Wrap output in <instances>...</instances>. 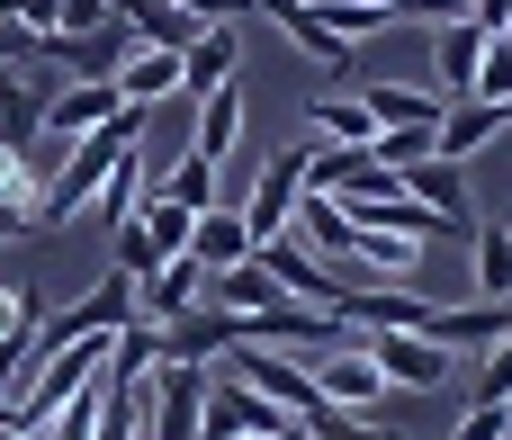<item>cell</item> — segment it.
Wrapping results in <instances>:
<instances>
[{
  "mask_svg": "<svg viewBox=\"0 0 512 440\" xmlns=\"http://www.w3.org/2000/svg\"><path fill=\"white\" fill-rule=\"evenodd\" d=\"M144 126H153V108H117L99 135H81V144H63V162H54V180L36 189V225H72V216H90V198H99V180L117 171V153L126 144H144Z\"/></svg>",
  "mask_w": 512,
  "mask_h": 440,
  "instance_id": "obj_1",
  "label": "cell"
},
{
  "mask_svg": "<svg viewBox=\"0 0 512 440\" xmlns=\"http://www.w3.org/2000/svg\"><path fill=\"white\" fill-rule=\"evenodd\" d=\"M297 198H306V144H288V153H270V162H252V189H243V225H252V252L288 234V216H297Z\"/></svg>",
  "mask_w": 512,
  "mask_h": 440,
  "instance_id": "obj_2",
  "label": "cell"
},
{
  "mask_svg": "<svg viewBox=\"0 0 512 440\" xmlns=\"http://www.w3.org/2000/svg\"><path fill=\"white\" fill-rule=\"evenodd\" d=\"M306 378H315V405H342V414H378V405H387V378H378V360H369L360 333L333 342V351H315Z\"/></svg>",
  "mask_w": 512,
  "mask_h": 440,
  "instance_id": "obj_3",
  "label": "cell"
},
{
  "mask_svg": "<svg viewBox=\"0 0 512 440\" xmlns=\"http://www.w3.org/2000/svg\"><path fill=\"white\" fill-rule=\"evenodd\" d=\"M360 342H369V360H378L387 387H414V396L450 387V360H459V351H441L432 333H360Z\"/></svg>",
  "mask_w": 512,
  "mask_h": 440,
  "instance_id": "obj_4",
  "label": "cell"
},
{
  "mask_svg": "<svg viewBox=\"0 0 512 440\" xmlns=\"http://www.w3.org/2000/svg\"><path fill=\"white\" fill-rule=\"evenodd\" d=\"M225 360H234V378H243L252 396H270L279 414H297V423L315 414V378H306V351H252V342H243V351H225Z\"/></svg>",
  "mask_w": 512,
  "mask_h": 440,
  "instance_id": "obj_5",
  "label": "cell"
},
{
  "mask_svg": "<svg viewBox=\"0 0 512 440\" xmlns=\"http://www.w3.org/2000/svg\"><path fill=\"white\" fill-rule=\"evenodd\" d=\"M225 351H243V315H225V306H189V315L153 324V360H225Z\"/></svg>",
  "mask_w": 512,
  "mask_h": 440,
  "instance_id": "obj_6",
  "label": "cell"
},
{
  "mask_svg": "<svg viewBox=\"0 0 512 440\" xmlns=\"http://www.w3.org/2000/svg\"><path fill=\"white\" fill-rule=\"evenodd\" d=\"M117 108H126V99H117V72H108V81H63V90L45 99V135H54V144H81V135H99Z\"/></svg>",
  "mask_w": 512,
  "mask_h": 440,
  "instance_id": "obj_7",
  "label": "cell"
},
{
  "mask_svg": "<svg viewBox=\"0 0 512 440\" xmlns=\"http://www.w3.org/2000/svg\"><path fill=\"white\" fill-rule=\"evenodd\" d=\"M189 306H207V261H198V252H180V261H162V270L135 279V315H144V324H171V315H189Z\"/></svg>",
  "mask_w": 512,
  "mask_h": 440,
  "instance_id": "obj_8",
  "label": "cell"
},
{
  "mask_svg": "<svg viewBox=\"0 0 512 440\" xmlns=\"http://www.w3.org/2000/svg\"><path fill=\"white\" fill-rule=\"evenodd\" d=\"M243 72V18H216V27H198V45L180 54V99H207L216 81H234Z\"/></svg>",
  "mask_w": 512,
  "mask_h": 440,
  "instance_id": "obj_9",
  "label": "cell"
},
{
  "mask_svg": "<svg viewBox=\"0 0 512 440\" xmlns=\"http://www.w3.org/2000/svg\"><path fill=\"white\" fill-rule=\"evenodd\" d=\"M261 270H270V279H279V288H288L297 306H333V297H342V279H333V261H324V252H306L297 234H279V243H261Z\"/></svg>",
  "mask_w": 512,
  "mask_h": 440,
  "instance_id": "obj_10",
  "label": "cell"
},
{
  "mask_svg": "<svg viewBox=\"0 0 512 440\" xmlns=\"http://www.w3.org/2000/svg\"><path fill=\"white\" fill-rule=\"evenodd\" d=\"M189 153H207V162H234V153H243V72L216 81V90L198 99V117H189Z\"/></svg>",
  "mask_w": 512,
  "mask_h": 440,
  "instance_id": "obj_11",
  "label": "cell"
},
{
  "mask_svg": "<svg viewBox=\"0 0 512 440\" xmlns=\"http://www.w3.org/2000/svg\"><path fill=\"white\" fill-rule=\"evenodd\" d=\"M477 63H486V27L477 18L432 27V81H441V99H468L477 90Z\"/></svg>",
  "mask_w": 512,
  "mask_h": 440,
  "instance_id": "obj_12",
  "label": "cell"
},
{
  "mask_svg": "<svg viewBox=\"0 0 512 440\" xmlns=\"http://www.w3.org/2000/svg\"><path fill=\"white\" fill-rule=\"evenodd\" d=\"M153 189L171 198V207H189V216H207V207H225V162H207V153H171L162 171H153Z\"/></svg>",
  "mask_w": 512,
  "mask_h": 440,
  "instance_id": "obj_13",
  "label": "cell"
},
{
  "mask_svg": "<svg viewBox=\"0 0 512 440\" xmlns=\"http://www.w3.org/2000/svg\"><path fill=\"white\" fill-rule=\"evenodd\" d=\"M288 234H297L306 252H324V261H351V243H360V225H351V207H342V198H324V189H306V198H297V216H288Z\"/></svg>",
  "mask_w": 512,
  "mask_h": 440,
  "instance_id": "obj_14",
  "label": "cell"
},
{
  "mask_svg": "<svg viewBox=\"0 0 512 440\" xmlns=\"http://www.w3.org/2000/svg\"><path fill=\"white\" fill-rule=\"evenodd\" d=\"M405 198H423L432 216H459V225H477V198H468V171H459L450 153H423V162L405 171Z\"/></svg>",
  "mask_w": 512,
  "mask_h": 440,
  "instance_id": "obj_15",
  "label": "cell"
},
{
  "mask_svg": "<svg viewBox=\"0 0 512 440\" xmlns=\"http://www.w3.org/2000/svg\"><path fill=\"white\" fill-rule=\"evenodd\" d=\"M207 306H225V315H270V306H288V288L261 270V252L252 261H234V270H207Z\"/></svg>",
  "mask_w": 512,
  "mask_h": 440,
  "instance_id": "obj_16",
  "label": "cell"
},
{
  "mask_svg": "<svg viewBox=\"0 0 512 440\" xmlns=\"http://www.w3.org/2000/svg\"><path fill=\"white\" fill-rule=\"evenodd\" d=\"M117 18L135 27V45H162V54H189L198 45V9H180V0H117Z\"/></svg>",
  "mask_w": 512,
  "mask_h": 440,
  "instance_id": "obj_17",
  "label": "cell"
},
{
  "mask_svg": "<svg viewBox=\"0 0 512 440\" xmlns=\"http://www.w3.org/2000/svg\"><path fill=\"white\" fill-rule=\"evenodd\" d=\"M117 99H126V108H162V99H180V54L135 45V54L117 63Z\"/></svg>",
  "mask_w": 512,
  "mask_h": 440,
  "instance_id": "obj_18",
  "label": "cell"
},
{
  "mask_svg": "<svg viewBox=\"0 0 512 440\" xmlns=\"http://www.w3.org/2000/svg\"><path fill=\"white\" fill-rule=\"evenodd\" d=\"M360 99H369L378 126H441V108H450L441 90H414V81H369Z\"/></svg>",
  "mask_w": 512,
  "mask_h": 440,
  "instance_id": "obj_19",
  "label": "cell"
},
{
  "mask_svg": "<svg viewBox=\"0 0 512 440\" xmlns=\"http://www.w3.org/2000/svg\"><path fill=\"white\" fill-rule=\"evenodd\" d=\"M495 135H504V108H495V99H450V108H441V153H450V162H468V153L495 144Z\"/></svg>",
  "mask_w": 512,
  "mask_h": 440,
  "instance_id": "obj_20",
  "label": "cell"
},
{
  "mask_svg": "<svg viewBox=\"0 0 512 440\" xmlns=\"http://www.w3.org/2000/svg\"><path fill=\"white\" fill-rule=\"evenodd\" d=\"M144 180H153V162H144V153H135V144H126V153H117V171H108V180H99V198H90V216H99V225H108V234H117V225H126V216H135V207H144Z\"/></svg>",
  "mask_w": 512,
  "mask_h": 440,
  "instance_id": "obj_21",
  "label": "cell"
},
{
  "mask_svg": "<svg viewBox=\"0 0 512 440\" xmlns=\"http://www.w3.org/2000/svg\"><path fill=\"white\" fill-rule=\"evenodd\" d=\"M189 252H198L207 270L252 261V225H243V207H207V216H198V234H189Z\"/></svg>",
  "mask_w": 512,
  "mask_h": 440,
  "instance_id": "obj_22",
  "label": "cell"
},
{
  "mask_svg": "<svg viewBox=\"0 0 512 440\" xmlns=\"http://www.w3.org/2000/svg\"><path fill=\"white\" fill-rule=\"evenodd\" d=\"M306 126H315L324 144H369V135H378V117H369V99H360V90H342V99H333V90H324V99H306Z\"/></svg>",
  "mask_w": 512,
  "mask_h": 440,
  "instance_id": "obj_23",
  "label": "cell"
},
{
  "mask_svg": "<svg viewBox=\"0 0 512 440\" xmlns=\"http://www.w3.org/2000/svg\"><path fill=\"white\" fill-rule=\"evenodd\" d=\"M477 288L468 297H512V225H477Z\"/></svg>",
  "mask_w": 512,
  "mask_h": 440,
  "instance_id": "obj_24",
  "label": "cell"
},
{
  "mask_svg": "<svg viewBox=\"0 0 512 440\" xmlns=\"http://www.w3.org/2000/svg\"><path fill=\"white\" fill-rule=\"evenodd\" d=\"M306 9H315L333 36H351V45L378 36V27H396V0H306Z\"/></svg>",
  "mask_w": 512,
  "mask_h": 440,
  "instance_id": "obj_25",
  "label": "cell"
},
{
  "mask_svg": "<svg viewBox=\"0 0 512 440\" xmlns=\"http://www.w3.org/2000/svg\"><path fill=\"white\" fill-rule=\"evenodd\" d=\"M99 405H108V369H99V378H90V387H81V396H72L36 440H99Z\"/></svg>",
  "mask_w": 512,
  "mask_h": 440,
  "instance_id": "obj_26",
  "label": "cell"
},
{
  "mask_svg": "<svg viewBox=\"0 0 512 440\" xmlns=\"http://www.w3.org/2000/svg\"><path fill=\"white\" fill-rule=\"evenodd\" d=\"M306 440H405L396 423H378V414H342V405H315L306 414Z\"/></svg>",
  "mask_w": 512,
  "mask_h": 440,
  "instance_id": "obj_27",
  "label": "cell"
},
{
  "mask_svg": "<svg viewBox=\"0 0 512 440\" xmlns=\"http://www.w3.org/2000/svg\"><path fill=\"white\" fill-rule=\"evenodd\" d=\"M108 252H117V270H126V279H144V270H162V252H153V234H144V216H126V225L108 234Z\"/></svg>",
  "mask_w": 512,
  "mask_h": 440,
  "instance_id": "obj_28",
  "label": "cell"
},
{
  "mask_svg": "<svg viewBox=\"0 0 512 440\" xmlns=\"http://www.w3.org/2000/svg\"><path fill=\"white\" fill-rule=\"evenodd\" d=\"M468 99H495V108L512 99V36H486V63H477V90Z\"/></svg>",
  "mask_w": 512,
  "mask_h": 440,
  "instance_id": "obj_29",
  "label": "cell"
},
{
  "mask_svg": "<svg viewBox=\"0 0 512 440\" xmlns=\"http://www.w3.org/2000/svg\"><path fill=\"white\" fill-rule=\"evenodd\" d=\"M36 324H45V297H36V288H9V279H0V342L36 333Z\"/></svg>",
  "mask_w": 512,
  "mask_h": 440,
  "instance_id": "obj_30",
  "label": "cell"
},
{
  "mask_svg": "<svg viewBox=\"0 0 512 440\" xmlns=\"http://www.w3.org/2000/svg\"><path fill=\"white\" fill-rule=\"evenodd\" d=\"M477 396H495V405L512 396V333H504V342H486V351H477Z\"/></svg>",
  "mask_w": 512,
  "mask_h": 440,
  "instance_id": "obj_31",
  "label": "cell"
},
{
  "mask_svg": "<svg viewBox=\"0 0 512 440\" xmlns=\"http://www.w3.org/2000/svg\"><path fill=\"white\" fill-rule=\"evenodd\" d=\"M99 27H117V0H63L54 18V36H99Z\"/></svg>",
  "mask_w": 512,
  "mask_h": 440,
  "instance_id": "obj_32",
  "label": "cell"
},
{
  "mask_svg": "<svg viewBox=\"0 0 512 440\" xmlns=\"http://www.w3.org/2000/svg\"><path fill=\"white\" fill-rule=\"evenodd\" d=\"M459 440H512V405L477 396V405H468V423H459Z\"/></svg>",
  "mask_w": 512,
  "mask_h": 440,
  "instance_id": "obj_33",
  "label": "cell"
},
{
  "mask_svg": "<svg viewBox=\"0 0 512 440\" xmlns=\"http://www.w3.org/2000/svg\"><path fill=\"white\" fill-rule=\"evenodd\" d=\"M9 63H45V36H27L18 18H0V72Z\"/></svg>",
  "mask_w": 512,
  "mask_h": 440,
  "instance_id": "obj_34",
  "label": "cell"
},
{
  "mask_svg": "<svg viewBox=\"0 0 512 440\" xmlns=\"http://www.w3.org/2000/svg\"><path fill=\"white\" fill-rule=\"evenodd\" d=\"M396 18H432V27H450V18H468V0H396Z\"/></svg>",
  "mask_w": 512,
  "mask_h": 440,
  "instance_id": "obj_35",
  "label": "cell"
},
{
  "mask_svg": "<svg viewBox=\"0 0 512 440\" xmlns=\"http://www.w3.org/2000/svg\"><path fill=\"white\" fill-rule=\"evenodd\" d=\"M468 18H477L486 36H504V27H512V0H468Z\"/></svg>",
  "mask_w": 512,
  "mask_h": 440,
  "instance_id": "obj_36",
  "label": "cell"
},
{
  "mask_svg": "<svg viewBox=\"0 0 512 440\" xmlns=\"http://www.w3.org/2000/svg\"><path fill=\"white\" fill-rule=\"evenodd\" d=\"M18 225H27V207H9V198H0V243H9Z\"/></svg>",
  "mask_w": 512,
  "mask_h": 440,
  "instance_id": "obj_37",
  "label": "cell"
},
{
  "mask_svg": "<svg viewBox=\"0 0 512 440\" xmlns=\"http://www.w3.org/2000/svg\"><path fill=\"white\" fill-rule=\"evenodd\" d=\"M234 440H306V432H234Z\"/></svg>",
  "mask_w": 512,
  "mask_h": 440,
  "instance_id": "obj_38",
  "label": "cell"
},
{
  "mask_svg": "<svg viewBox=\"0 0 512 440\" xmlns=\"http://www.w3.org/2000/svg\"><path fill=\"white\" fill-rule=\"evenodd\" d=\"M0 440H36V432H18V423H9V414H0Z\"/></svg>",
  "mask_w": 512,
  "mask_h": 440,
  "instance_id": "obj_39",
  "label": "cell"
},
{
  "mask_svg": "<svg viewBox=\"0 0 512 440\" xmlns=\"http://www.w3.org/2000/svg\"><path fill=\"white\" fill-rule=\"evenodd\" d=\"M504 126H512V99H504Z\"/></svg>",
  "mask_w": 512,
  "mask_h": 440,
  "instance_id": "obj_40",
  "label": "cell"
},
{
  "mask_svg": "<svg viewBox=\"0 0 512 440\" xmlns=\"http://www.w3.org/2000/svg\"><path fill=\"white\" fill-rule=\"evenodd\" d=\"M504 36H512V27H504Z\"/></svg>",
  "mask_w": 512,
  "mask_h": 440,
  "instance_id": "obj_41",
  "label": "cell"
},
{
  "mask_svg": "<svg viewBox=\"0 0 512 440\" xmlns=\"http://www.w3.org/2000/svg\"><path fill=\"white\" fill-rule=\"evenodd\" d=\"M504 405H512V396H504Z\"/></svg>",
  "mask_w": 512,
  "mask_h": 440,
  "instance_id": "obj_42",
  "label": "cell"
}]
</instances>
